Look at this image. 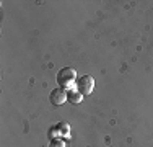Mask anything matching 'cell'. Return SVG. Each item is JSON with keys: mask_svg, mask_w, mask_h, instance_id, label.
<instances>
[{"mask_svg": "<svg viewBox=\"0 0 153 147\" xmlns=\"http://www.w3.org/2000/svg\"><path fill=\"white\" fill-rule=\"evenodd\" d=\"M57 83L65 92L76 88V70L72 67H64L57 72Z\"/></svg>", "mask_w": 153, "mask_h": 147, "instance_id": "obj_1", "label": "cell"}, {"mask_svg": "<svg viewBox=\"0 0 153 147\" xmlns=\"http://www.w3.org/2000/svg\"><path fill=\"white\" fill-rule=\"evenodd\" d=\"M76 90L85 97V95H91L94 90V79L91 75H82L76 80Z\"/></svg>", "mask_w": 153, "mask_h": 147, "instance_id": "obj_2", "label": "cell"}, {"mask_svg": "<svg viewBox=\"0 0 153 147\" xmlns=\"http://www.w3.org/2000/svg\"><path fill=\"white\" fill-rule=\"evenodd\" d=\"M49 101L52 103L54 106H62L65 101H67V92L64 88H54L49 95Z\"/></svg>", "mask_w": 153, "mask_h": 147, "instance_id": "obj_3", "label": "cell"}, {"mask_svg": "<svg viewBox=\"0 0 153 147\" xmlns=\"http://www.w3.org/2000/svg\"><path fill=\"white\" fill-rule=\"evenodd\" d=\"M49 147H67V144H65V141L62 137H57V139L49 141Z\"/></svg>", "mask_w": 153, "mask_h": 147, "instance_id": "obj_7", "label": "cell"}, {"mask_svg": "<svg viewBox=\"0 0 153 147\" xmlns=\"http://www.w3.org/2000/svg\"><path fill=\"white\" fill-rule=\"evenodd\" d=\"M67 101L72 103V105H78V103L83 101V95L80 93L76 88H74V90H68L67 92Z\"/></svg>", "mask_w": 153, "mask_h": 147, "instance_id": "obj_4", "label": "cell"}, {"mask_svg": "<svg viewBox=\"0 0 153 147\" xmlns=\"http://www.w3.org/2000/svg\"><path fill=\"white\" fill-rule=\"evenodd\" d=\"M47 137H49V141H52V139L60 137V132H59V129H57V126L49 128V131H47Z\"/></svg>", "mask_w": 153, "mask_h": 147, "instance_id": "obj_6", "label": "cell"}, {"mask_svg": "<svg viewBox=\"0 0 153 147\" xmlns=\"http://www.w3.org/2000/svg\"><path fill=\"white\" fill-rule=\"evenodd\" d=\"M56 126L60 132V137H70V126H68L67 121H60L59 124H56Z\"/></svg>", "mask_w": 153, "mask_h": 147, "instance_id": "obj_5", "label": "cell"}]
</instances>
